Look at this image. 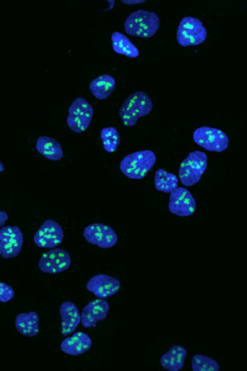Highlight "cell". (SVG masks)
Returning <instances> with one entry per match:
<instances>
[{"label": "cell", "instance_id": "cell-1", "mask_svg": "<svg viewBox=\"0 0 247 371\" xmlns=\"http://www.w3.org/2000/svg\"><path fill=\"white\" fill-rule=\"evenodd\" d=\"M153 109V103L147 94L136 92L125 100L119 110L121 120L127 127H134L138 120L149 115Z\"/></svg>", "mask_w": 247, "mask_h": 371}, {"label": "cell", "instance_id": "cell-2", "mask_svg": "<svg viewBox=\"0 0 247 371\" xmlns=\"http://www.w3.org/2000/svg\"><path fill=\"white\" fill-rule=\"evenodd\" d=\"M125 31L130 36L150 38L160 28V19L150 11L140 9L132 13L127 19Z\"/></svg>", "mask_w": 247, "mask_h": 371}, {"label": "cell", "instance_id": "cell-3", "mask_svg": "<svg viewBox=\"0 0 247 371\" xmlns=\"http://www.w3.org/2000/svg\"><path fill=\"white\" fill-rule=\"evenodd\" d=\"M156 162L152 150H143L127 155L120 164L121 172L132 179H142L148 174Z\"/></svg>", "mask_w": 247, "mask_h": 371}, {"label": "cell", "instance_id": "cell-4", "mask_svg": "<svg viewBox=\"0 0 247 371\" xmlns=\"http://www.w3.org/2000/svg\"><path fill=\"white\" fill-rule=\"evenodd\" d=\"M208 167V157L201 151L190 152L179 167V177L183 185L193 187L199 182Z\"/></svg>", "mask_w": 247, "mask_h": 371}, {"label": "cell", "instance_id": "cell-5", "mask_svg": "<svg viewBox=\"0 0 247 371\" xmlns=\"http://www.w3.org/2000/svg\"><path fill=\"white\" fill-rule=\"evenodd\" d=\"M206 38L207 30L201 20L192 16L182 20L177 31V40L181 46H198Z\"/></svg>", "mask_w": 247, "mask_h": 371}, {"label": "cell", "instance_id": "cell-6", "mask_svg": "<svg viewBox=\"0 0 247 371\" xmlns=\"http://www.w3.org/2000/svg\"><path fill=\"white\" fill-rule=\"evenodd\" d=\"M93 115V107L85 98H78L70 107L67 125L74 132H83L91 125Z\"/></svg>", "mask_w": 247, "mask_h": 371}, {"label": "cell", "instance_id": "cell-7", "mask_svg": "<svg viewBox=\"0 0 247 371\" xmlns=\"http://www.w3.org/2000/svg\"><path fill=\"white\" fill-rule=\"evenodd\" d=\"M194 140L209 152H222L229 145V138L226 132L209 127L196 129L194 132Z\"/></svg>", "mask_w": 247, "mask_h": 371}, {"label": "cell", "instance_id": "cell-8", "mask_svg": "<svg viewBox=\"0 0 247 371\" xmlns=\"http://www.w3.org/2000/svg\"><path fill=\"white\" fill-rule=\"evenodd\" d=\"M64 239V231L61 224L52 219L44 221L33 237V242L45 249H54Z\"/></svg>", "mask_w": 247, "mask_h": 371}, {"label": "cell", "instance_id": "cell-9", "mask_svg": "<svg viewBox=\"0 0 247 371\" xmlns=\"http://www.w3.org/2000/svg\"><path fill=\"white\" fill-rule=\"evenodd\" d=\"M23 243V234L18 226H4L0 229V256L6 260L18 256Z\"/></svg>", "mask_w": 247, "mask_h": 371}, {"label": "cell", "instance_id": "cell-10", "mask_svg": "<svg viewBox=\"0 0 247 371\" xmlns=\"http://www.w3.org/2000/svg\"><path fill=\"white\" fill-rule=\"evenodd\" d=\"M83 235L87 242L103 249H111L118 241L114 229L103 223L90 224L85 229Z\"/></svg>", "mask_w": 247, "mask_h": 371}, {"label": "cell", "instance_id": "cell-11", "mask_svg": "<svg viewBox=\"0 0 247 371\" xmlns=\"http://www.w3.org/2000/svg\"><path fill=\"white\" fill-rule=\"evenodd\" d=\"M71 256L63 249H52L44 253L40 258L38 267L43 273L58 274L68 269L71 266Z\"/></svg>", "mask_w": 247, "mask_h": 371}, {"label": "cell", "instance_id": "cell-12", "mask_svg": "<svg viewBox=\"0 0 247 371\" xmlns=\"http://www.w3.org/2000/svg\"><path fill=\"white\" fill-rule=\"evenodd\" d=\"M168 208L177 216L188 217L194 214L196 202L187 189L177 187L170 194Z\"/></svg>", "mask_w": 247, "mask_h": 371}, {"label": "cell", "instance_id": "cell-13", "mask_svg": "<svg viewBox=\"0 0 247 371\" xmlns=\"http://www.w3.org/2000/svg\"><path fill=\"white\" fill-rule=\"evenodd\" d=\"M121 287L120 280L105 274H99L90 278L86 288L100 299H106L117 293Z\"/></svg>", "mask_w": 247, "mask_h": 371}, {"label": "cell", "instance_id": "cell-14", "mask_svg": "<svg viewBox=\"0 0 247 371\" xmlns=\"http://www.w3.org/2000/svg\"><path fill=\"white\" fill-rule=\"evenodd\" d=\"M109 303L104 299L89 302L81 313V322L84 328H96L97 323L107 318Z\"/></svg>", "mask_w": 247, "mask_h": 371}, {"label": "cell", "instance_id": "cell-15", "mask_svg": "<svg viewBox=\"0 0 247 371\" xmlns=\"http://www.w3.org/2000/svg\"><path fill=\"white\" fill-rule=\"evenodd\" d=\"M61 333L67 336L74 333L81 323V313L74 303L65 301L60 308Z\"/></svg>", "mask_w": 247, "mask_h": 371}, {"label": "cell", "instance_id": "cell-16", "mask_svg": "<svg viewBox=\"0 0 247 371\" xmlns=\"http://www.w3.org/2000/svg\"><path fill=\"white\" fill-rule=\"evenodd\" d=\"M93 341L89 335L83 332H77L65 339L61 345L63 353L71 356H80L92 348Z\"/></svg>", "mask_w": 247, "mask_h": 371}, {"label": "cell", "instance_id": "cell-17", "mask_svg": "<svg viewBox=\"0 0 247 371\" xmlns=\"http://www.w3.org/2000/svg\"><path fill=\"white\" fill-rule=\"evenodd\" d=\"M39 316L36 312L22 313L18 315L15 324L22 335L35 337L39 333Z\"/></svg>", "mask_w": 247, "mask_h": 371}, {"label": "cell", "instance_id": "cell-18", "mask_svg": "<svg viewBox=\"0 0 247 371\" xmlns=\"http://www.w3.org/2000/svg\"><path fill=\"white\" fill-rule=\"evenodd\" d=\"M36 150L50 161L59 162L63 157L61 143L57 140L50 137H40L37 141Z\"/></svg>", "mask_w": 247, "mask_h": 371}, {"label": "cell", "instance_id": "cell-19", "mask_svg": "<svg viewBox=\"0 0 247 371\" xmlns=\"http://www.w3.org/2000/svg\"><path fill=\"white\" fill-rule=\"evenodd\" d=\"M187 356L186 348L182 345H174L161 357V365L167 370L179 371L184 366Z\"/></svg>", "mask_w": 247, "mask_h": 371}, {"label": "cell", "instance_id": "cell-20", "mask_svg": "<svg viewBox=\"0 0 247 371\" xmlns=\"http://www.w3.org/2000/svg\"><path fill=\"white\" fill-rule=\"evenodd\" d=\"M115 88V78L109 75H100L89 85L90 92L100 100L107 99L114 93Z\"/></svg>", "mask_w": 247, "mask_h": 371}, {"label": "cell", "instance_id": "cell-21", "mask_svg": "<svg viewBox=\"0 0 247 371\" xmlns=\"http://www.w3.org/2000/svg\"><path fill=\"white\" fill-rule=\"evenodd\" d=\"M111 41L115 53L125 55L130 58L139 57V49L123 33L117 31L114 32L112 33Z\"/></svg>", "mask_w": 247, "mask_h": 371}, {"label": "cell", "instance_id": "cell-22", "mask_svg": "<svg viewBox=\"0 0 247 371\" xmlns=\"http://www.w3.org/2000/svg\"><path fill=\"white\" fill-rule=\"evenodd\" d=\"M178 178L174 174L160 168L154 176V187L157 190L165 194H171L178 187Z\"/></svg>", "mask_w": 247, "mask_h": 371}, {"label": "cell", "instance_id": "cell-23", "mask_svg": "<svg viewBox=\"0 0 247 371\" xmlns=\"http://www.w3.org/2000/svg\"><path fill=\"white\" fill-rule=\"evenodd\" d=\"M104 150L109 153L116 152L120 144V135L113 127H106L100 131Z\"/></svg>", "mask_w": 247, "mask_h": 371}, {"label": "cell", "instance_id": "cell-24", "mask_svg": "<svg viewBox=\"0 0 247 371\" xmlns=\"http://www.w3.org/2000/svg\"><path fill=\"white\" fill-rule=\"evenodd\" d=\"M191 365L194 371H219L221 369L215 359L199 354L193 357Z\"/></svg>", "mask_w": 247, "mask_h": 371}, {"label": "cell", "instance_id": "cell-25", "mask_svg": "<svg viewBox=\"0 0 247 371\" xmlns=\"http://www.w3.org/2000/svg\"><path fill=\"white\" fill-rule=\"evenodd\" d=\"M15 297L14 289L5 283H0V302L7 303Z\"/></svg>", "mask_w": 247, "mask_h": 371}, {"label": "cell", "instance_id": "cell-26", "mask_svg": "<svg viewBox=\"0 0 247 371\" xmlns=\"http://www.w3.org/2000/svg\"><path fill=\"white\" fill-rule=\"evenodd\" d=\"M9 219V215L6 211H0V227H3Z\"/></svg>", "mask_w": 247, "mask_h": 371}, {"label": "cell", "instance_id": "cell-27", "mask_svg": "<svg viewBox=\"0 0 247 371\" xmlns=\"http://www.w3.org/2000/svg\"><path fill=\"white\" fill-rule=\"evenodd\" d=\"M122 3L127 5H136L145 3V0H122Z\"/></svg>", "mask_w": 247, "mask_h": 371}, {"label": "cell", "instance_id": "cell-28", "mask_svg": "<svg viewBox=\"0 0 247 371\" xmlns=\"http://www.w3.org/2000/svg\"><path fill=\"white\" fill-rule=\"evenodd\" d=\"M5 170V167L4 164L0 162V173L3 172Z\"/></svg>", "mask_w": 247, "mask_h": 371}]
</instances>
